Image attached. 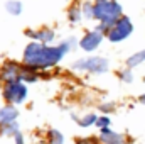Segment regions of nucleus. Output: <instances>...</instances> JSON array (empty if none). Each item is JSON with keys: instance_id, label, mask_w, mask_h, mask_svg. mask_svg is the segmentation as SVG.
<instances>
[{"instance_id": "obj_1", "label": "nucleus", "mask_w": 145, "mask_h": 144, "mask_svg": "<svg viewBox=\"0 0 145 144\" xmlns=\"http://www.w3.org/2000/svg\"><path fill=\"white\" fill-rule=\"evenodd\" d=\"M71 42H74V39L63 42L61 46H54V48L40 44V42H32L24 51V63H25V66H29L32 70L51 68L63 59V56L68 53Z\"/></svg>"}, {"instance_id": "obj_2", "label": "nucleus", "mask_w": 145, "mask_h": 144, "mask_svg": "<svg viewBox=\"0 0 145 144\" xmlns=\"http://www.w3.org/2000/svg\"><path fill=\"white\" fill-rule=\"evenodd\" d=\"M93 12L95 19L101 22V27H98V31L113 27L121 19V5L115 0H96L93 5Z\"/></svg>"}, {"instance_id": "obj_3", "label": "nucleus", "mask_w": 145, "mask_h": 144, "mask_svg": "<svg viewBox=\"0 0 145 144\" xmlns=\"http://www.w3.org/2000/svg\"><path fill=\"white\" fill-rule=\"evenodd\" d=\"M27 97V87L22 83V81H10L5 85L3 88V98L14 105V104H20L24 102Z\"/></svg>"}, {"instance_id": "obj_4", "label": "nucleus", "mask_w": 145, "mask_h": 144, "mask_svg": "<svg viewBox=\"0 0 145 144\" xmlns=\"http://www.w3.org/2000/svg\"><path fill=\"white\" fill-rule=\"evenodd\" d=\"M132 31H133L132 20H130L128 17H121V19L110 29L108 39L113 41V42H120V41H123V39H127V37L130 36Z\"/></svg>"}, {"instance_id": "obj_5", "label": "nucleus", "mask_w": 145, "mask_h": 144, "mask_svg": "<svg viewBox=\"0 0 145 144\" xmlns=\"http://www.w3.org/2000/svg\"><path fill=\"white\" fill-rule=\"evenodd\" d=\"M74 70H84L91 73H105L108 71V61L105 58H88V59H79L72 66Z\"/></svg>"}, {"instance_id": "obj_6", "label": "nucleus", "mask_w": 145, "mask_h": 144, "mask_svg": "<svg viewBox=\"0 0 145 144\" xmlns=\"http://www.w3.org/2000/svg\"><path fill=\"white\" fill-rule=\"evenodd\" d=\"M103 41V32L101 31H93V32H88L86 36H83V39L79 41V48L83 51H95L100 42Z\"/></svg>"}, {"instance_id": "obj_7", "label": "nucleus", "mask_w": 145, "mask_h": 144, "mask_svg": "<svg viewBox=\"0 0 145 144\" xmlns=\"http://www.w3.org/2000/svg\"><path fill=\"white\" fill-rule=\"evenodd\" d=\"M20 68L22 66H17L14 63H5L0 70V80L5 81V83H10V81H20Z\"/></svg>"}, {"instance_id": "obj_8", "label": "nucleus", "mask_w": 145, "mask_h": 144, "mask_svg": "<svg viewBox=\"0 0 145 144\" xmlns=\"http://www.w3.org/2000/svg\"><path fill=\"white\" fill-rule=\"evenodd\" d=\"M19 117V112L14 105H5V107L0 108V126H7V124H12L15 122V119Z\"/></svg>"}, {"instance_id": "obj_9", "label": "nucleus", "mask_w": 145, "mask_h": 144, "mask_svg": "<svg viewBox=\"0 0 145 144\" xmlns=\"http://www.w3.org/2000/svg\"><path fill=\"white\" fill-rule=\"evenodd\" d=\"M100 139H101L105 144H125L123 143V137H121L120 134L110 131L108 127L101 129V136H100Z\"/></svg>"}, {"instance_id": "obj_10", "label": "nucleus", "mask_w": 145, "mask_h": 144, "mask_svg": "<svg viewBox=\"0 0 145 144\" xmlns=\"http://www.w3.org/2000/svg\"><path fill=\"white\" fill-rule=\"evenodd\" d=\"M27 34L32 37V39H36L39 42H51V41H54V32L52 31H47V29H42V31H27Z\"/></svg>"}, {"instance_id": "obj_11", "label": "nucleus", "mask_w": 145, "mask_h": 144, "mask_svg": "<svg viewBox=\"0 0 145 144\" xmlns=\"http://www.w3.org/2000/svg\"><path fill=\"white\" fill-rule=\"evenodd\" d=\"M144 61H145V49L140 51V53L132 54V56L127 59V66H128V68H135V66H138V65L144 63Z\"/></svg>"}, {"instance_id": "obj_12", "label": "nucleus", "mask_w": 145, "mask_h": 144, "mask_svg": "<svg viewBox=\"0 0 145 144\" xmlns=\"http://www.w3.org/2000/svg\"><path fill=\"white\" fill-rule=\"evenodd\" d=\"M5 10H7L8 14H12V15H20V12H22V3H20L19 0H8V2L5 3Z\"/></svg>"}, {"instance_id": "obj_13", "label": "nucleus", "mask_w": 145, "mask_h": 144, "mask_svg": "<svg viewBox=\"0 0 145 144\" xmlns=\"http://www.w3.org/2000/svg\"><path fill=\"white\" fill-rule=\"evenodd\" d=\"M76 120H78V124L81 126V127H89V126H93V124H96V115H93V114H89V115H86V117H83V119H78V117H74Z\"/></svg>"}, {"instance_id": "obj_14", "label": "nucleus", "mask_w": 145, "mask_h": 144, "mask_svg": "<svg viewBox=\"0 0 145 144\" xmlns=\"http://www.w3.org/2000/svg\"><path fill=\"white\" fill-rule=\"evenodd\" d=\"M49 141H51V144H63L64 143V137H63V134L59 131L51 129L49 131Z\"/></svg>"}, {"instance_id": "obj_15", "label": "nucleus", "mask_w": 145, "mask_h": 144, "mask_svg": "<svg viewBox=\"0 0 145 144\" xmlns=\"http://www.w3.org/2000/svg\"><path fill=\"white\" fill-rule=\"evenodd\" d=\"M2 129H3L2 132H3L5 136H15V134L19 132V126H17L15 122H12V124H7V126H3Z\"/></svg>"}, {"instance_id": "obj_16", "label": "nucleus", "mask_w": 145, "mask_h": 144, "mask_svg": "<svg viewBox=\"0 0 145 144\" xmlns=\"http://www.w3.org/2000/svg\"><path fill=\"white\" fill-rule=\"evenodd\" d=\"M81 15H83V12H81L79 9H76V7H72L71 10H69V20H71V22H79Z\"/></svg>"}, {"instance_id": "obj_17", "label": "nucleus", "mask_w": 145, "mask_h": 144, "mask_svg": "<svg viewBox=\"0 0 145 144\" xmlns=\"http://www.w3.org/2000/svg\"><path fill=\"white\" fill-rule=\"evenodd\" d=\"M81 12H83V15H84V17H88V19H93V17H95L93 5H91V3H88V2L83 5V10H81Z\"/></svg>"}, {"instance_id": "obj_18", "label": "nucleus", "mask_w": 145, "mask_h": 144, "mask_svg": "<svg viewBox=\"0 0 145 144\" xmlns=\"http://www.w3.org/2000/svg\"><path fill=\"white\" fill-rule=\"evenodd\" d=\"M108 124H110V119H108V117H100V119L96 120V126H98V127H101V129L108 127Z\"/></svg>"}, {"instance_id": "obj_19", "label": "nucleus", "mask_w": 145, "mask_h": 144, "mask_svg": "<svg viewBox=\"0 0 145 144\" xmlns=\"http://www.w3.org/2000/svg\"><path fill=\"white\" fill-rule=\"evenodd\" d=\"M121 80L130 83V81H132V73L128 71V70H127V71H123V73H121Z\"/></svg>"}, {"instance_id": "obj_20", "label": "nucleus", "mask_w": 145, "mask_h": 144, "mask_svg": "<svg viewBox=\"0 0 145 144\" xmlns=\"http://www.w3.org/2000/svg\"><path fill=\"white\" fill-rule=\"evenodd\" d=\"M14 137H15V144H24V139H22V134L20 132H17Z\"/></svg>"}, {"instance_id": "obj_21", "label": "nucleus", "mask_w": 145, "mask_h": 144, "mask_svg": "<svg viewBox=\"0 0 145 144\" xmlns=\"http://www.w3.org/2000/svg\"><path fill=\"white\" fill-rule=\"evenodd\" d=\"M101 110H103V112H110V110H113V104H110V105H101Z\"/></svg>"}, {"instance_id": "obj_22", "label": "nucleus", "mask_w": 145, "mask_h": 144, "mask_svg": "<svg viewBox=\"0 0 145 144\" xmlns=\"http://www.w3.org/2000/svg\"><path fill=\"white\" fill-rule=\"evenodd\" d=\"M93 139H78V144H91Z\"/></svg>"}, {"instance_id": "obj_23", "label": "nucleus", "mask_w": 145, "mask_h": 144, "mask_svg": "<svg viewBox=\"0 0 145 144\" xmlns=\"http://www.w3.org/2000/svg\"><path fill=\"white\" fill-rule=\"evenodd\" d=\"M140 104H144V105H145V95H142V97H140Z\"/></svg>"}]
</instances>
